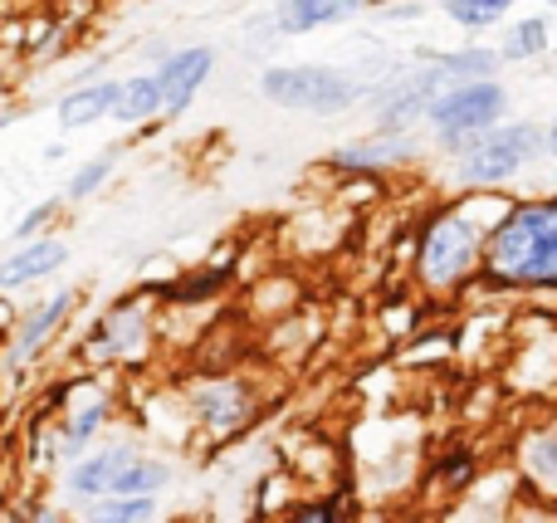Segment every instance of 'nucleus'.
Segmentation results:
<instances>
[{
  "label": "nucleus",
  "instance_id": "6",
  "mask_svg": "<svg viewBox=\"0 0 557 523\" xmlns=\"http://www.w3.org/2000/svg\"><path fill=\"white\" fill-rule=\"evenodd\" d=\"M186 411H191V421L211 440H231V436H240V431L255 426V416H260V397H255L250 377L215 372V377L186 382Z\"/></svg>",
  "mask_w": 557,
  "mask_h": 523
},
{
  "label": "nucleus",
  "instance_id": "33",
  "mask_svg": "<svg viewBox=\"0 0 557 523\" xmlns=\"http://www.w3.org/2000/svg\"><path fill=\"white\" fill-rule=\"evenodd\" d=\"M333 523H357V514H347V509H343V514H337Z\"/></svg>",
  "mask_w": 557,
  "mask_h": 523
},
{
  "label": "nucleus",
  "instance_id": "8",
  "mask_svg": "<svg viewBox=\"0 0 557 523\" xmlns=\"http://www.w3.org/2000/svg\"><path fill=\"white\" fill-rule=\"evenodd\" d=\"M445 88L450 84H445V74L431 64V59H425L421 69L396 74L372 103V133L411 137L421 123H431V108H435V98H441Z\"/></svg>",
  "mask_w": 557,
  "mask_h": 523
},
{
  "label": "nucleus",
  "instance_id": "19",
  "mask_svg": "<svg viewBox=\"0 0 557 523\" xmlns=\"http://www.w3.org/2000/svg\"><path fill=\"white\" fill-rule=\"evenodd\" d=\"M553 49V15L539 10V15H523L504 29L499 39V59L504 64H529V59H543Z\"/></svg>",
  "mask_w": 557,
  "mask_h": 523
},
{
  "label": "nucleus",
  "instance_id": "22",
  "mask_svg": "<svg viewBox=\"0 0 557 523\" xmlns=\"http://www.w3.org/2000/svg\"><path fill=\"white\" fill-rule=\"evenodd\" d=\"M113 172H117V147H103V152H94L88 162L74 166V176L64 182V201H94Z\"/></svg>",
  "mask_w": 557,
  "mask_h": 523
},
{
  "label": "nucleus",
  "instance_id": "4",
  "mask_svg": "<svg viewBox=\"0 0 557 523\" xmlns=\"http://www.w3.org/2000/svg\"><path fill=\"white\" fill-rule=\"evenodd\" d=\"M441 152L455 162L450 166L455 186H465V191H474V196H494L519 182V172H529L539 157H548V142H543V123L513 117V123L494 127V133H484V137L441 142Z\"/></svg>",
  "mask_w": 557,
  "mask_h": 523
},
{
  "label": "nucleus",
  "instance_id": "15",
  "mask_svg": "<svg viewBox=\"0 0 557 523\" xmlns=\"http://www.w3.org/2000/svg\"><path fill=\"white\" fill-rule=\"evenodd\" d=\"M362 0H288V5H274L270 20H264V35L274 39H304L313 29L343 25V20L362 15Z\"/></svg>",
  "mask_w": 557,
  "mask_h": 523
},
{
  "label": "nucleus",
  "instance_id": "20",
  "mask_svg": "<svg viewBox=\"0 0 557 523\" xmlns=\"http://www.w3.org/2000/svg\"><path fill=\"white\" fill-rule=\"evenodd\" d=\"M162 117V84L157 74H127L123 88H117V108H113V123L123 127H143Z\"/></svg>",
  "mask_w": 557,
  "mask_h": 523
},
{
  "label": "nucleus",
  "instance_id": "2",
  "mask_svg": "<svg viewBox=\"0 0 557 523\" xmlns=\"http://www.w3.org/2000/svg\"><path fill=\"white\" fill-rule=\"evenodd\" d=\"M484 240H490V231L470 215V206H431L411 240L416 289L431 299H455L470 284H480Z\"/></svg>",
  "mask_w": 557,
  "mask_h": 523
},
{
  "label": "nucleus",
  "instance_id": "21",
  "mask_svg": "<svg viewBox=\"0 0 557 523\" xmlns=\"http://www.w3.org/2000/svg\"><path fill=\"white\" fill-rule=\"evenodd\" d=\"M162 519V499H98V505L78 509V523H157Z\"/></svg>",
  "mask_w": 557,
  "mask_h": 523
},
{
  "label": "nucleus",
  "instance_id": "16",
  "mask_svg": "<svg viewBox=\"0 0 557 523\" xmlns=\"http://www.w3.org/2000/svg\"><path fill=\"white\" fill-rule=\"evenodd\" d=\"M117 88H123V78L64 88V94L54 98V123L64 127V133H84V127L103 123V117H113V108H117Z\"/></svg>",
  "mask_w": 557,
  "mask_h": 523
},
{
  "label": "nucleus",
  "instance_id": "11",
  "mask_svg": "<svg viewBox=\"0 0 557 523\" xmlns=\"http://www.w3.org/2000/svg\"><path fill=\"white\" fill-rule=\"evenodd\" d=\"M513 480H519L529 505L557 509V416L533 421V426L513 440Z\"/></svg>",
  "mask_w": 557,
  "mask_h": 523
},
{
  "label": "nucleus",
  "instance_id": "13",
  "mask_svg": "<svg viewBox=\"0 0 557 523\" xmlns=\"http://www.w3.org/2000/svg\"><path fill=\"white\" fill-rule=\"evenodd\" d=\"M143 456V450L133 446V440H113V446H98V450H88L78 465H69L64 470V499L69 505H98V499H108L113 495V485H117V475H123L133 460Z\"/></svg>",
  "mask_w": 557,
  "mask_h": 523
},
{
  "label": "nucleus",
  "instance_id": "23",
  "mask_svg": "<svg viewBox=\"0 0 557 523\" xmlns=\"http://www.w3.org/2000/svg\"><path fill=\"white\" fill-rule=\"evenodd\" d=\"M474 475H480V456H474L470 446H450L441 460H435L431 485H441V489H450V495H460V489L474 485Z\"/></svg>",
  "mask_w": 557,
  "mask_h": 523
},
{
  "label": "nucleus",
  "instance_id": "12",
  "mask_svg": "<svg viewBox=\"0 0 557 523\" xmlns=\"http://www.w3.org/2000/svg\"><path fill=\"white\" fill-rule=\"evenodd\" d=\"M157 84H162V117H182L196 103L206 84L215 74V45H182L166 49L162 64L152 69Z\"/></svg>",
  "mask_w": 557,
  "mask_h": 523
},
{
  "label": "nucleus",
  "instance_id": "27",
  "mask_svg": "<svg viewBox=\"0 0 557 523\" xmlns=\"http://www.w3.org/2000/svg\"><path fill=\"white\" fill-rule=\"evenodd\" d=\"M513 523H557V509H548V505H529V499H523V509L513 514Z\"/></svg>",
  "mask_w": 557,
  "mask_h": 523
},
{
  "label": "nucleus",
  "instance_id": "28",
  "mask_svg": "<svg viewBox=\"0 0 557 523\" xmlns=\"http://www.w3.org/2000/svg\"><path fill=\"white\" fill-rule=\"evenodd\" d=\"M376 15H386V20H416V15H425V5H416V0H401V5H376Z\"/></svg>",
  "mask_w": 557,
  "mask_h": 523
},
{
  "label": "nucleus",
  "instance_id": "3",
  "mask_svg": "<svg viewBox=\"0 0 557 523\" xmlns=\"http://www.w3.org/2000/svg\"><path fill=\"white\" fill-rule=\"evenodd\" d=\"M386 84H392V78H357L352 69L318 64V59H304V64H270L255 78L264 103L288 108V113H313V117H337L362 103H376V94H382Z\"/></svg>",
  "mask_w": 557,
  "mask_h": 523
},
{
  "label": "nucleus",
  "instance_id": "24",
  "mask_svg": "<svg viewBox=\"0 0 557 523\" xmlns=\"http://www.w3.org/2000/svg\"><path fill=\"white\" fill-rule=\"evenodd\" d=\"M445 15L460 29H490L513 15V0H445Z\"/></svg>",
  "mask_w": 557,
  "mask_h": 523
},
{
  "label": "nucleus",
  "instance_id": "26",
  "mask_svg": "<svg viewBox=\"0 0 557 523\" xmlns=\"http://www.w3.org/2000/svg\"><path fill=\"white\" fill-rule=\"evenodd\" d=\"M343 514V495H323V499H304V505H294L278 523H333Z\"/></svg>",
  "mask_w": 557,
  "mask_h": 523
},
{
  "label": "nucleus",
  "instance_id": "5",
  "mask_svg": "<svg viewBox=\"0 0 557 523\" xmlns=\"http://www.w3.org/2000/svg\"><path fill=\"white\" fill-rule=\"evenodd\" d=\"M509 123V84L490 78V84H460L445 88L431 108V133L435 142H460V137H484L494 127Z\"/></svg>",
  "mask_w": 557,
  "mask_h": 523
},
{
  "label": "nucleus",
  "instance_id": "17",
  "mask_svg": "<svg viewBox=\"0 0 557 523\" xmlns=\"http://www.w3.org/2000/svg\"><path fill=\"white\" fill-rule=\"evenodd\" d=\"M435 69L445 74V84L460 88V84H490L499 78L504 59H499V45H465V49H441V54H425Z\"/></svg>",
  "mask_w": 557,
  "mask_h": 523
},
{
  "label": "nucleus",
  "instance_id": "30",
  "mask_svg": "<svg viewBox=\"0 0 557 523\" xmlns=\"http://www.w3.org/2000/svg\"><path fill=\"white\" fill-rule=\"evenodd\" d=\"M25 523H69V519L59 514V505H35V514H29Z\"/></svg>",
  "mask_w": 557,
  "mask_h": 523
},
{
  "label": "nucleus",
  "instance_id": "31",
  "mask_svg": "<svg viewBox=\"0 0 557 523\" xmlns=\"http://www.w3.org/2000/svg\"><path fill=\"white\" fill-rule=\"evenodd\" d=\"M543 142H548V157L557 162V113L548 117V123H543Z\"/></svg>",
  "mask_w": 557,
  "mask_h": 523
},
{
  "label": "nucleus",
  "instance_id": "10",
  "mask_svg": "<svg viewBox=\"0 0 557 523\" xmlns=\"http://www.w3.org/2000/svg\"><path fill=\"white\" fill-rule=\"evenodd\" d=\"M416 162H421V142H416V137H392V133L347 137V142H337L333 152L323 157L327 172H337V176H367V182L396 172V166H416Z\"/></svg>",
  "mask_w": 557,
  "mask_h": 523
},
{
  "label": "nucleus",
  "instance_id": "7",
  "mask_svg": "<svg viewBox=\"0 0 557 523\" xmlns=\"http://www.w3.org/2000/svg\"><path fill=\"white\" fill-rule=\"evenodd\" d=\"M157 303L147 289L123 294L117 303H108V313L88 328L84 352L94 362H143L152 352V333H157Z\"/></svg>",
  "mask_w": 557,
  "mask_h": 523
},
{
  "label": "nucleus",
  "instance_id": "9",
  "mask_svg": "<svg viewBox=\"0 0 557 523\" xmlns=\"http://www.w3.org/2000/svg\"><path fill=\"white\" fill-rule=\"evenodd\" d=\"M78 299H84V289H54V294H45L39 303H29V309L20 313L15 333L5 338L0 368H5V372H20V368H29L35 358H45V348L59 338V328L74 319Z\"/></svg>",
  "mask_w": 557,
  "mask_h": 523
},
{
  "label": "nucleus",
  "instance_id": "25",
  "mask_svg": "<svg viewBox=\"0 0 557 523\" xmlns=\"http://www.w3.org/2000/svg\"><path fill=\"white\" fill-rule=\"evenodd\" d=\"M59 206H64V196H45V201L29 206V211L15 221V231H10V250H15V245H29V240H45L54 215H59Z\"/></svg>",
  "mask_w": 557,
  "mask_h": 523
},
{
  "label": "nucleus",
  "instance_id": "18",
  "mask_svg": "<svg viewBox=\"0 0 557 523\" xmlns=\"http://www.w3.org/2000/svg\"><path fill=\"white\" fill-rule=\"evenodd\" d=\"M176 485V465L166 456H137L133 465L117 475L113 499H162Z\"/></svg>",
  "mask_w": 557,
  "mask_h": 523
},
{
  "label": "nucleus",
  "instance_id": "14",
  "mask_svg": "<svg viewBox=\"0 0 557 523\" xmlns=\"http://www.w3.org/2000/svg\"><path fill=\"white\" fill-rule=\"evenodd\" d=\"M69 264V240L64 235H45V240L15 245L10 254H0V294L29 289V284H45L49 274H59Z\"/></svg>",
  "mask_w": 557,
  "mask_h": 523
},
{
  "label": "nucleus",
  "instance_id": "1",
  "mask_svg": "<svg viewBox=\"0 0 557 523\" xmlns=\"http://www.w3.org/2000/svg\"><path fill=\"white\" fill-rule=\"evenodd\" d=\"M484 294H557V196L509 201L490 225L480 264Z\"/></svg>",
  "mask_w": 557,
  "mask_h": 523
},
{
  "label": "nucleus",
  "instance_id": "32",
  "mask_svg": "<svg viewBox=\"0 0 557 523\" xmlns=\"http://www.w3.org/2000/svg\"><path fill=\"white\" fill-rule=\"evenodd\" d=\"M29 108H0V127H10V123H20Z\"/></svg>",
  "mask_w": 557,
  "mask_h": 523
},
{
  "label": "nucleus",
  "instance_id": "29",
  "mask_svg": "<svg viewBox=\"0 0 557 523\" xmlns=\"http://www.w3.org/2000/svg\"><path fill=\"white\" fill-rule=\"evenodd\" d=\"M15 323H20L15 303H10V299H5V294H0V338H10V333H15Z\"/></svg>",
  "mask_w": 557,
  "mask_h": 523
}]
</instances>
